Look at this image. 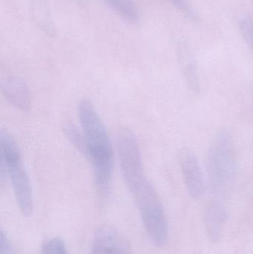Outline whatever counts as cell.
<instances>
[{"instance_id":"obj_4","label":"cell","mask_w":253,"mask_h":254,"mask_svg":"<svg viewBox=\"0 0 253 254\" xmlns=\"http://www.w3.org/2000/svg\"><path fill=\"white\" fill-rule=\"evenodd\" d=\"M8 176L21 213L31 217L34 213L32 187L22 155L13 137L7 131L1 133V179Z\"/></svg>"},{"instance_id":"obj_5","label":"cell","mask_w":253,"mask_h":254,"mask_svg":"<svg viewBox=\"0 0 253 254\" xmlns=\"http://www.w3.org/2000/svg\"><path fill=\"white\" fill-rule=\"evenodd\" d=\"M178 163L189 195L193 199H201L207 189L206 177L194 152L187 148L178 152Z\"/></svg>"},{"instance_id":"obj_10","label":"cell","mask_w":253,"mask_h":254,"mask_svg":"<svg viewBox=\"0 0 253 254\" xmlns=\"http://www.w3.org/2000/svg\"><path fill=\"white\" fill-rule=\"evenodd\" d=\"M120 18L130 23L138 22L139 11L134 0H104Z\"/></svg>"},{"instance_id":"obj_6","label":"cell","mask_w":253,"mask_h":254,"mask_svg":"<svg viewBox=\"0 0 253 254\" xmlns=\"http://www.w3.org/2000/svg\"><path fill=\"white\" fill-rule=\"evenodd\" d=\"M90 254H130V246L117 230L103 226L95 232Z\"/></svg>"},{"instance_id":"obj_11","label":"cell","mask_w":253,"mask_h":254,"mask_svg":"<svg viewBox=\"0 0 253 254\" xmlns=\"http://www.w3.org/2000/svg\"><path fill=\"white\" fill-rule=\"evenodd\" d=\"M65 133L70 143L74 146L77 150H78L82 155L85 156L86 146H85L84 138H83L82 131L77 129L76 127L69 125L65 128Z\"/></svg>"},{"instance_id":"obj_15","label":"cell","mask_w":253,"mask_h":254,"mask_svg":"<svg viewBox=\"0 0 253 254\" xmlns=\"http://www.w3.org/2000/svg\"><path fill=\"white\" fill-rule=\"evenodd\" d=\"M0 254H13V246L7 234L1 231L0 239Z\"/></svg>"},{"instance_id":"obj_13","label":"cell","mask_w":253,"mask_h":254,"mask_svg":"<svg viewBox=\"0 0 253 254\" xmlns=\"http://www.w3.org/2000/svg\"><path fill=\"white\" fill-rule=\"evenodd\" d=\"M239 25L244 39L253 52V18L249 16H242Z\"/></svg>"},{"instance_id":"obj_2","label":"cell","mask_w":253,"mask_h":254,"mask_svg":"<svg viewBox=\"0 0 253 254\" xmlns=\"http://www.w3.org/2000/svg\"><path fill=\"white\" fill-rule=\"evenodd\" d=\"M78 117L86 146L85 157L92 166L98 197L105 201L111 190L114 165L111 140L102 119L89 100L79 103Z\"/></svg>"},{"instance_id":"obj_9","label":"cell","mask_w":253,"mask_h":254,"mask_svg":"<svg viewBox=\"0 0 253 254\" xmlns=\"http://www.w3.org/2000/svg\"><path fill=\"white\" fill-rule=\"evenodd\" d=\"M179 61L186 85L192 93L198 95L200 93L201 82L197 64L187 46H181L180 49Z\"/></svg>"},{"instance_id":"obj_8","label":"cell","mask_w":253,"mask_h":254,"mask_svg":"<svg viewBox=\"0 0 253 254\" xmlns=\"http://www.w3.org/2000/svg\"><path fill=\"white\" fill-rule=\"evenodd\" d=\"M3 95L12 105L23 111L31 108L29 89L25 82L18 77H10L1 82Z\"/></svg>"},{"instance_id":"obj_12","label":"cell","mask_w":253,"mask_h":254,"mask_svg":"<svg viewBox=\"0 0 253 254\" xmlns=\"http://www.w3.org/2000/svg\"><path fill=\"white\" fill-rule=\"evenodd\" d=\"M41 254H68L63 240L60 238H51L43 243Z\"/></svg>"},{"instance_id":"obj_14","label":"cell","mask_w":253,"mask_h":254,"mask_svg":"<svg viewBox=\"0 0 253 254\" xmlns=\"http://www.w3.org/2000/svg\"><path fill=\"white\" fill-rule=\"evenodd\" d=\"M180 11L182 12L189 19L194 20L196 18V13L187 0H169Z\"/></svg>"},{"instance_id":"obj_3","label":"cell","mask_w":253,"mask_h":254,"mask_svg":"<svg viewBox=\"0 0 253 254\" xmlns=\"http://www.w3.org/2000/svg\"><path fill=\"white\" fill-rule=\"evenodd\" d=\"M206 172L210 199L225 201L238 175L234 140L228 128H221L212 137L206 152Z\"/></svg>"},{"instance_id":"obj_7","label":"cell","mask_w":253,"mask_h":254,"mask_svg":"<svg viewBox=\"0 0 253 254\" xmlns=\"http://www.w3.org/2000/svg\"><path fill=\"white\" fill-rule=\"evenodd\" d=\"M227 219V210L224 201L209 199L204 214L205 226L208 235L215 242L222 237Z\"/></svg>"},{"instance_id":"obj_1","label":"cell","mask_w":253,"mask_h":254,"mask_svg":"<svg viewBox=\"0 0 253 254\" xmlns=\"http://www.w3.org/2000/svg\"><path fill=\"white\" fill-rule=\"evenodd\" d=\"M117 152L122 176L130 192L147 235L158 248H164L169 240V226L163 204L144 170L139 146L129 128L117 135Z\"/></svg>"}]
</instances>
